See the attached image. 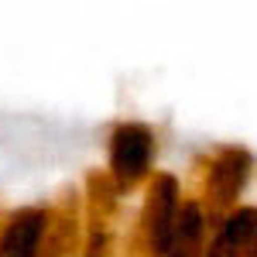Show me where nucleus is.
I'll use <instances>...</instances> for the list:
<instances>
[{"mask_svg":"<svg viewBox=\"0 0 257 257\" xmlns=\"http://www.w3.org/2000/svg\"><path fill=\"white\" fill-rule=\"evenodd\" d=\"M151 158H155V134L148 123L127 120L117 123L110 134V182L117 185V192L134 189L141 178L151 172Z\"/></svg>","mask_w":257,"mask_h":257,"instance_id":"f257e3e1","label":"nucleus"},{"mask_svg":"<svg viewBox=\"0 0 257 257\" xmlns=\"http://www.w3.org/2000/svg\"><path fill=\"white\" fill-rule=\"evenodd\" d=\"M76 192L48 209V230L41 237L38 257H72L79 247V216H76Z\"/></svg>","mask_w":257,"mask_h":257,"instance_id":"423d86ee","label":"nucleus"},{"mask_svg":"<svg viewBox=\"0 0 257 257\" xmlns=\"http://www.w3.org/2000/svg\"><path fill=\"white\" fill-rule=\"evenodd\" d=\"M254 158L247 148L226 144L219 148L213 165H209V182H206V199H209V213H230L237 209V196L243 192L247 178H250Z\"/></svg>","mask_w":257,"mask_h":257,"instance_id":"7ed1b4c3","label":"nucleus"},{"mask_svg":"<svg viewBox=\"0 0 257 257\" xmlns=\"http://www.w3.org/2000/svg\"><path fill=\"white\" fill-rule=\"evenodd\" d=\"M202 257H257V206L230 209Z\"/></svg>","mask_w":257,"mask_h":257,"instance_id":"20e7f679","label":"nucleus"},{"mask_svg":"<svg viewBox=\"0 0 257 257\" xmlns=\"http://www.w3.org/2000/svg\"><path fill=\"white\" fill-rule=\"evenodd\" d=\"M48 230V206H24L0 230V257H38Z\"/></svg>","mask_w":257,"mask_h":257,"instance_id":"39448f33","label":"nucleus"},{"mask_svg":"<svg viewBox=\"0 0 257 257\" xmlns=\"http://www.w3.org/2000/svg\"><path fill=\"white\" fill-rule=\"evenodd\" d=\"M202 237H206V216H202L199 199H182L178 202V219H175L172 243H168V250L161 257H202L206 254Z\"/></svg>","mask_w":257,"mask_h":257,"instance_id":"0eeeda50","label":"nucleus"},{"mask_svg":"<svg viewBox=\"0 0 257 257\" xmlns=\"http://www.w3.org/2000/svg\"><path fill=\"white\" fill-rule=\"evenodd\" d=\"M178 178L168 172H158L148 185V199H144V213H141V243L148 257H161L172 243L178 219Z\"/></svg>","mask_w":257,"mask_h":257,"instance_id":"f03ea898","label":"nucleus"}]
</instances>
